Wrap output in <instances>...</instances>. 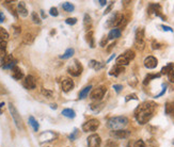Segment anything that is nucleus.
<instances>
[{
	"label": "nucleus",
	"instance_id": "79ce46f5",
	"mask_svg": "<svg viewBox=\"0 0 174 147\" xmlns=\"http://www.w3.org/2000/svg\"><path fill=\"white\" fill-rule=\"evenodd\" d=\"M42 94L44 95V96H46V97H51L53 96V92L51 91H48V90H45V89H43L42 90Z\"/></svg>",
	"mask_w": 174,
	"mask_h": 147
},
{
	"label": "nucleus",
	"instance_id": "c756f323",
	"mask_svg": "<svg viewBox=\"0 0 174 147\" xmlns=\"http://www.w3.org/2000/svg\"><path fill=\"white\" fill-rule=\"evenodd\" d=\"M62 8H63V10H65L66 12H73L74 10H75V7H74V4H72L71 2H63L62 3Z\"/></svg>",
	"mask_w": 174,
	"mask_h": 147
},
{
	"label": "nucleus",
	"instance_id": "4be33fe9",
	"mask_svg": "<svg viewBox=\"0 0 174 147\" xmlns=\"http://www.w3.org/2000/svg\"><path fill=\"white\" fill-rule=\"evenodd\" d=\"M173 68H174V63H169L168 65H166L165 67L161 68L160 75H169L171 72H173Z\"/></svg>",
	"mask_w": 174,
	"mask_h": 147
},
{
	"label": "nucleus",
	"instance_id": "72a5a7b5",
	"mask_svg": "<svg viewBox=\"0 0 174 147\" xmlns=\"http://www.w3.org/2000/svg\"><path fill=\"white\" fill-rule=\"evenodd\" d=\"M124 56H125L129 61H131V60H134L135 59V52L133 51V50H130V49H128V50H126L125 52L123 53Z\"/></svg>",
	"mask_w": 174,
	"mask_h": 147
},
{
	"label": "nucleus",
	"instance_id": "37998d69",
	"mask_svg": "<svg viewBox=\"0 0 174 147\" xmlns=\"http://www.w3.org/2000/svg\"><path fill=\"white\" fill-rule=\"evenodd\" d=\"M113 89H114V91L117 92V94H119V93H121L122 90H123V85H121V84H114Z\"/></svg>",
	"mask_w": 174,
	"mask_h": 147
},
{
	"label": "nucleus",
	"instance_id": "4c0bfd02",
	"mask_svg": "<svg viewBox=\"0 0 174 147\" xmlns=\"http://www.w3.org/2000/svg\"><path fill=\"white\" fill-rule=\"evenodd\" d=\"M131 99H134V100H138V97H137V95L136 94H129V95H127L125 98V101H129V100H131Z\"/></svg>",
	"mask_w": 174,
	"mask_h": 147
},
{
	"label": "nucleus",
	"instance_id": "6ab92c4d",
	"mask_svg": "<svg viewBox=\"0 0 174 147\" xmlns=\"http://www.w3.org/2000/svg\"><path fill=\"white\" fill-rule=\"evenodd\" d=\"M165 112H166L167 115L174 116V101L167 102L166 106H165Z\"/></svg>",
	"mask_w": 174,
	"mask_h": 147
},
{
	"label": "nucleus",
	"instance_id": "a19ab883",
	"mask_svg": "<svg viewBox=\"0 0 174 147\" xmlns=\"http://www.w3.org/2000/svg\"><path fill=\"white\" fill-rule=\"evenodd\" d=\"M160 47H161V44H160V43H158L157 41H153L152 42V48L154 49V50H156V49H159L160 48Z\"/></svg>",
	"mask_w": 174,
	"mask_h": 147
},
{
	"label": "nucleus",
	"instance_id": "473e14b6",
	"mask_svg": "<svg viewBox=\"0 0 174 147\" xmlns=\"http://www.w3.org/2000/svg\"><path fill=\"white\" fill-rule=\"evenodd\" d=\"M31 18H32V21L34 24H41V18L40 16H39V14H37V12H32L31 13Z\"/></svg>",
	"mask_w": 174,
	"mask_h": 147
},
{
	"label": "nucleus",
	"instance_id": "b1692460",
	"mask_svg": "<svg viewBox=\"0 0 174 147\" xmlns=\"http://www.w3.org/2000/svg\"><path fill=\"white\" fill-rule=\"evenodd\" d=\"M62 115L67 117V119H74L76 116V113H75V111L73 109H64L62 111Z\"/></svg>",
	"mask_w": 174,
	"mask_h": 147
},
{
	"label": "nucleus",
	"instance_id": "412c9836",
	"mask_svg": "<svg viewBox=\"0 0 174 147\" xmlns=\"http://www.w3.org/2000/svg\"><path fill=\"white\" fill-rule=\"evenodd\" d=\"M83 24H85V30L90 31V29L92 27V18L89 14H85V18H83Z\"/></svg>",
	"mask_w": 174,
	"mask_h": 147
},
{
	"label": "nucleus",
	"instance_id": "bb28decb",
	"mask_svg": "<svg viewBox=\"0 0 174 147\" xmlns=\"http://www.w3.org/2000/svg\"><path fill=\"white\" fill-rule=\"evenodd\" d=\"M33 40H34V37H33V35L31 33H26L24 35V37H23V43H24L25 45H29V44L32 43Z\"/></svg>",
	"mask_w": 174,
	"mask_h": 147
},
{
	"label": "nucleus",
	"instance_id": "5701e85b",
	"mask_svg": "<svg viewBox=\"0 0 174 147\" xmlns=\"http://www.w3.org/2000/svg\"><path fill=\"white\" fill-rule=\"evenodd\" d=\"M85 40L88 42V44H89L92 48L95 47V43H94V37H93V32L92 31H88V33L85 34Z\"/></svg>",
	"mask_w": 174,
	"mask_h": 147
},
{
	"label": "nucleus",
	"instance_id": "1a4fd4ad",
	"mask_svg": "<svg viewBox=\"0 0 174 147\" xmlns=\"http://www.w3.org/2000/svg\"><path fill=\"white\" fill-rule=\"evenodd\" d=\"M87 142H88V147H99L101 144V139L98 134L93 133L88 138Z\"/></svg>",
	"mask_w": 174,
	"mask_h": 147
},
{
	"label": "nucleus",
	"instance_id": "a18cd8bd",
	"mask_svg": "<svg viewBox=\"0 0 174 147\" xmlns=\"http://www.w3.org/2000/svg\"><path fill=\"white\" fill-rule=\"evenodd\" d=\"M162 86H163V89H162V91H161V92H160V93H159V94H157V95H156V96H155V97H156V98L160 97V96H162V95H163V94H165V93H166L167 84H166V83H163V84H162Z\"/></svg>",
	"mask_w": 174,
	"mask_h": 147
},
{
	"label": "nucleus",
	"instance_id": "ea45409f",
	"mask_svg": "<svg viewBox=\"0 0 174 147\" xmlns=\"http://www.w3.org/2000/svg\"><path fill=\"white\" fill-rule=\"evenodd\" d=\"M77 23V18H67L66 21H65V24H71V26H73V24H75Z\"/></svg>",
	"mask_w": 174,
	"mask_h": 147
},
{
	"label": "nucleus",
	"instance_id": "4468645a",
	"mask_svg": "<svg viewBox=\"0 0 174 147\" xmlns=\"http://www.w3.org/2000/svg\"><path fill=\"white\" fill-rule=\"evenodd\" d=\"M12 77L16 80H20L24 78V72L20 70L18 66H14L12 68Z\"/></svg>",
	"mask_w": 174,
	"mask_h": 147
},
{
	"label": "nucleus",
	"instance_id": "f8f14e48",
	"mask_svg": "<svg viewBox=\"0 0 174 147\" xmlns=\"http://www.w3.org/2000/svg\"><path fill=\"white\" fill-rule=\"evenodd\" d=\"M111 135L117 138V139H126L130 135L129 130H125V129H121V130H113L111 131Z\"/></svg>",
	"mask_w": 174,
	"mask_h": 147
},
{
	"label": "nucleus",
	"instance_id": "bf43d9fd",
	"mask_svg": "<svg viewBox=\"0 0 174 147\" xmlns=\"http://www.w3.org/2000/svg\"><path fill=\"white\" fill-rule=\"evenodd\" d=\"M41 14H42V17H43V18H45V14H44V11H41Z\"/></svg>",
	"mask_w": 174,
	"mask_h": 147
},
{
	"label": "nucleus",
	"instance_id": "2eb2a0df",
	"mask_svg": "<svg viewBox=\"0 0 174 147\" xmlns=\"http://www.w3.org/2000/svg\"><path fill=\"white\" fill-rule=\"evenodd\" d=\"M17 12H18V14H19L20 16H23V17L28 16V10H27V8H26L25 2L20 1L19 3L17 4Z\"/></svg>",
	"mask_w": 174,
	"mask_h": 147
},
{
	"label": "nucleus",
	"instance_id": "dca6fc26",
	"mask_svg": "<svg viewBox=\"0 0 174 147\" xmlns=\"http://www.w3.org/2000/svg\"><path fill=\"white\" fill-rule=\"evenodd\" d=\"M124 70H125V67H124V66H120V65H117V64H115V65L111 68V70L109 72V74L111 75V76L117 77V76H119L121 73H123Z\"/></svg>",
	"mask_w": 174,
	"mask_h": 147
},
{
	"label": "nucleus",
	"instance_id": "a878e982",
	"mask_svg": "<svg viewBox=\"0 0 174 147\" xmlns=\"http://www.w3.org/2000/svg\"><path fill=\"white\" fill-rule=\"evenodd\" d=\"M7 56V42H0V59L2 60Z\"/></svg>",
	"mask_w": 174,
	"mask_h": 147
},
{
	"label": "nucleus",
	"instance_id": "c85d7f7f",
	"mask_svg": "<svg viewBox=\"0 0 174 147\" xmlns=\"http://www.w3.org/2000/svg\"><path fill=\"white\" fill-rule=\"evenodd\" d=\"M74 53H75V50L73 48H69L65 50V52L61 56V59H69V58H72L74 56Z\"/></svg>",
	"mask_w": 174,
	"mask_h": 147
},
{
	"label": "nucleus",
	"instance_id": "39448f33",
	"mask_svg": "<svg viewBox=\"0 0 174 147\" xmlns=\"http://www.w3.org/2000/svg\"><path fill=\"white\" fill-rule=\"evenodd\" d=\"M135 37H136V47L139 50H142L144 48V28H141V27L138 28L136 30Z\"/></svg>",
	"mask_w": 174,
	"mask_h": 147
},
{
	"label": "nucleus",
	"instance_id": "e433bc0d",
	"mask_svg": "<svg viewBox=\"0 0 174 147\" xmlns=\"http://www.w3.org/2000/svg\"><path fill=\"white\" fill-rule=\"evenodd\" d=\"M106 146L107 147H117V143L113 140H108L107 143H106Z\"/></svg>",
	"mask_w": 174,
	"mask_h": 147
},
{
	"label": "nucleus",
	"instance_id": "20e7f679",
	"mask_svg": "<svg viewBox=\"0 0 174 147\" xmlns=\"http://www.w3.org/2000/svg\"><path fill=\"white\" fill-rule=\"evenodd\" d=\"M106 92H107V89H106V86L101 85V86H97L96 89H94L92 91V93L90 95V98H91V100H93V101H99L103 99V97L105 96Z\"/></svg>",
	"mask_w": 174,
	"mask_h": 147
},
{
	"label": "nucleus",
	"instance_id": "a211bd4d",
	"mask_svg": "<svg viewBox=\"0 0 174 147\" xmlns=\"http://www.w3.org/2000/svg\"><path fill=\"white\" fill-rule=\"evenodd\" d=\"M129 62L130 61L125 57V56H124V54H121V56H119V57L117 58L115 63H117V65L124 66V67H125L126 65H128V64H129Z\"/></svg>",
	"mask_w": 174,
	"mask_h": 147
},
{
	"label": "nucleus",
	"instance_id": "0eeeda50",
	"mask_svg": "<svg viewBox=\"0 0 174 147\" xmlns=\"http://www.w3.org/2000/svg\"><path fill=\"white\" fill-rule=\"evenodd\" d=\"M99 126V122L96 119H89L82 125V130L85 132H93V131L97 130V128Z\"/></svg>",
	"mask_w": 174,
	"mask_h": 147
},
{
	"label": "nucleus",
	"instance_id": "cd10ccee",
	"mask_svg": "<svg viewBox=\"0 0 174 147\" xmlns=\"http://www.w3.org/2000/svg\"><path fill=\"white\" fill-rule=\"evenodd\" d=\"M8 38H9L8 31L2 28V27H0V42H7Z\"/></svg>",
	"mask_w": 174,
	"mask_h": 147
},
{
	"label": "nucleus",
	"instance_id": "8fccbe9b",
	"mask_svg": "<svg viewBox=\"0 0 174 147\" xmlns=\"http://www.w3.org/2000/svg\"><path fill=\"white\" fill-rule=\"evenodd\" d=\"M103 67H104V64H101V63H99V62H97L96 65H95V67H94V70H99L101 68H103Z\"/></svg>",
	"mask_w": 174,
	"mask_h": 147
},
{
	"label": "nucleus",
	"instance_id": "aec40b11",
	"mask_svg": "<svg viewBox=\"0 0 174 147\" xmlns=\"http://www.w3.org/2000/svg\"><path fill=\"white\" fill-rule=\"evenodd\" d=\"M159 77H160V74H149V75H146V77L144 78L143 84H144V85H147L152 80H154V79L159 78Z\"/></svg>",
	"mask_w": 174,
	"mask_h": 147
},
{
	"label": "nucleus",
	"instance_id": "393cba45",
	"mask_svg": "<svg viewBox=\"0 0 174 147\" xmlns=\"http://www.w3.org/2000/svg\"><path fill=\"white\" fill-rule=\"evenodd\" d=\"M91 89H92V85H88L85 86V89H82L80 91V93H79V99H83V98L87 97L90 92H91Z\"/></svg>",
	"mask_w": 174,
	"mask_h": 147
},
{
	"label": "nucleus",
	"instance_id": "c03bdc74",
	"mask_svg": "<svg viewBox=\"0 0 174 147\" xmlns=\"http://www.w3.org/2000/svg\"><path fill=\"white\" fill-rule=\"evenodd\" d=\"M14 66H16V61H13L12 63H10L8 65L2 66V68H4V70H10V68H13Z\"/></svg>",
	"mask_w": 174,
	"mask_h": 147
},
{
	"label": "nucleus",
	"instance_id": "ddd939ff",
	"mask_svg": "<svg viewBox=\"0 0 174 147\" xmlns=\"http://www.w3.org/2000/svg\"><path fill=\"white\" fill-rule=\"evenodd\" d=\"M61 86H62L63 92H69L74 87V81L71 78H65L61 83Z\"/></svg>",
	"mask_w": 174,
	"mask_h": 147
},
{
	"label": "nucleus",
	"instance_id": "f257e3e1",
	"mask_svg": "<svg viewBox=\"0 0 174 147\" xmlns=\"http://www.w3.org/2000/svg\"><path fill=\"white\" fill-rule=\"evenodd\" d=\"M156 108H157V103L153 101L143 102L141 105H139L135 111V119L140 125H145L153 117Z\"/></svg>",
	"mask_w": 174,
	"mask_h": 147
},
{
	"label": "nucleus",
	"instance_id": "6e6d98bb",
	"mask_svg": "<svg viewBox=\"0 0 174 147\" xmlns=\"http://www.w3.org/2000/svg\"><path fill=\"white\" fill-rule=\"evenodd\" d=\"M114 57H115V56H114V54H111V57H110L109 59H108V60H107V62H106V63H109V62L111 61V60H112V59H113Z\"/></svg>",
	"mask_w": 174,
	"mask_h": 147
},
{
	"label": "nucleus",
	"instance_id": "49530a36",
	"mask_svg": "<svg viewBox=\"0 0 174 147\" xmlns=\"http://www.w3.org/2000/svg\"><path fill=\"white\" fill-rule=\"evenodd\" d=\"M160 27H161V29L163 30V31H169V32H173V29L171 28V27H168V26H165V24H161Z\"/></svg>",
	"mask_w": 174,
	"mask_h": 147
},
{
	"label": "nucleus",
	"instance_id": "7c9ffc66",
	"mask_svg": "<svg viewBox=\"0 0 174 147\" xmlns=\"http://www.w3.org/2000/svg\"><path fill=\"white\" fill-rule=\"evenodd\" d=\"M1 61H2V66H5V65H8V64H10V63H12L13 61H15V60L13 59L12 54H7Z\"/></svg>",
	"mask_w": 174,
	"mask_h": 147
},
{
	"label": "nucleus",
	"instance_id": "680f3d73",
	"mask_svg": "<svg viewBox=\"0 0 174 147\" xmlns=\"http://www.w3.org/2000/svg\"><path fill=\"white\" fill-rule=\"evenodd\" d=\"M172 144H173V145H174V140H173V141H172Z\"/></svg>",
	"mask_w": 174,
	"mask_h": 147
},
{
	"label": "nucleus",
	"instance_id": "3c124183",
	"mask_svg": "<svg viewBox=\"0 0 174 147\" xmlns=\"http://www.w3.org/2000/svg\"><path fill=\"white\" fill-rule=\"evenodd\" d=\"M96 63H97V62L95 61V60H92V61H90L89 66H90V67H92V68H94V67H95V65H96Z\"/></svg>",
	"mask_w": 174,
	"mask_h": 147
},
{
	"label": "nucleus",
	"instance_id": "e2e57ef3",
	"mask_svg": "<svg viewBox=\"0 0 174 147\" xmlns=\"http://www.w3.org/2000/svg\"><path fill=\"white\" fill-rule=\"evenodd\" d=\"M0 114H1V110H0Z\"/></svg>",
	"mask_w": 174,
	"mask_h": 147
},
{
	"label": "nucleus",
	"instance_id": "f3484780",
	"mask_svg": "<svg viewBox=\"0 0 174 147\" xmlns=\"http://www.w3.org/2000/svg\"><path fill=\"white\" fill-rule=\"evenodd\" d=\"M122 31L121 29L119 28H113L112 30H110L109 34H108V40H115V38H119L121 36Z\"/></svg>",
	"mask_w": 174,
	"mask_h": 147
},
{
	"label": "nucleus",
	"instance_id": "f704fd0d",
	"mask_svg": "<svg viewBox=\"0 0 174 147\" xmlns=\"http://www.w3.org/2000/svg\"><path fill=\"white\" fill-rule=\"evenodd\" d=\"M134 147H146L145 143H144V141L143 140H138L135 142V145Z\"/></svg>",
	"mask_w": 174,
	"mask_h": 147
},
{
	"label": "nucleus",
	"instance_id": "de8ad7c7",
	"mask_svg": "<svg viewBox=\"0 0 174 147\" xmlns=\"http://www.w3.org/2000/svg\"><path fill=\"white\" fill-rule=\"evenodd\" d=\"M168 79H169V81H170L171 83H174V70L171 72V73L168 75Z\"/></svg>",
	"mask_w": 174,
	"mask_h": 147
},
{
	"label": "nucleus",
	"instance_id": "864d4df0",
	"mask_svg": "<svg viewBox=\"0 0 174 147\" xmlns=\"http://www.w3.org/2000/svg\"><path fill=\"white\" fill-rule=\"evenodd\" d=\"M4 19H5V16H4V14L2 12H0V24H1V23H3Z\"/></svg>",
	"mask_w": 174,
	"mask_h": 147
},
{
	"label": "nucleus",
	"instance_id": "423d86ee",
	"mask_svg": "<svg viewBox=\"0 0 174 147\" xmlns=\"http://www.w3.org/2000/svg\"><path fill=\"white\" fill-rule=\"evenodd\" d=\"M82 70H83V67H82V65H81L80 62L78 61V60H74L73 64L69 65V68H67L69 74L74 76V77H78L82 73Z\"/></svg>",
	"mask_w": 174,
	"mask_h": 147
},
{
	"label": "nucleus",
	"instance_id": "2f4dec72",
	"mask_svg": "<svg viewBox=\"0 0 174 147\" xmlns=\"http://www.w3.org/2000/svg\"><path fill=\"white\" fill-rule=\"evenodd\" d=\"M29 124L32 126L33 130L35 131V132L39 130V127H40V126H39V122H37V119H34L33 116H30V117H29Z\"/></svg>",
	"mask_w": 174,
	"mask_h": 147
},
{
	"label": "nucleus",
	"instance_id": "09e8293b",
	"mask_svg": "<svg viewBox=\"0 0 174 147\" xmlns=\"http://www.w3.org/2000/svg\"><path fill=\"white\" fill-rule=\"evenodd\" d=\"M107 43H108V37L104 36V37H103V40H101V46H103V47H104V46H106V44H107Z\"/></svg>",
	"mask_w": 174,
	"mask_h": 147
},
{
	"label": "nucleus",
	"instance_id": "c9c22d12",
	"mask_svg": "<svg viewBox=\"0 0 174 147\" xmlns=\"http://www.w3.org/2000/svg\"><path fill=\"white\" fill-rule=\"evenodd\" d=\"M78 138V129H74V131L72 132V134H69V140L74 141Z\"/></svg>",
	"mask_w": 174,
	"mask_h": 147
},
{
	"label": "nucleus",
	"instance_id": "052dcab7",
	"mask_svg": "<svg viewBox=\"0 0 174 147\" xmlns=\"http://www.w3.org/2000/svg\"><path fill=\"white\" fill-rule=\"evenodd\" d=\"M3 106H4V102H0V109H1Z\"/></svg>",
	"mask_w": 174,
	"mask_h": 147
},
{
	"label": "nucleus",
	"instance_id": "603ef678",
	"mask_svg": "<svg viewBox=\"0 0 174 147\" xmlns=\"http://www.w3.org/2000/svg\"><path fill=\"white\" fill-rule=\"evenodd\" d=\"M112 7H113V2H111V3H110V5H109V7H108V8H107V10H106L105 14H108V13H109L110 11H111V9H112Z\"/></svg>",
	"mask_w": 174,
	"mask_h": 147
},
{
	"label": "nucleus",
	"instance_id": "13d9d810",
	"mask_svg": "<svg viewBox=\"0 0 174 147\" xmlns=\"http://www.w3.org/2000/svg\"><path fill=\"white\" fill-rule=\"evenodd\" d=\"M99 3H101V5H105L107 3V1L106 0H101V1H99Z\"/></svg>",
	"mask_w": 174,
	"mask_h": 147
},
{
	"label": "nucleus",
	"instance_id": "9d476101",
	"mask_svg": "<svg viewBox=\"0 0 174 147\" xmlns=\"http://www.w3.org/2000/svg\"><path fill=\"white\" fill-rule=\"evenodd\" d=\"M23 85H24L27 90H33V89L37 87V80H35V78L33 77V76L29 75V76H27V77L24 79Z\"/></svg>",
	"mask_w": 174,
	"mask_h": 147
},
{
	"label": "nucleus",
	"instance_id": "5fc2aeb1",
	"mask_svg": "<svg viewBox=\"0 0 174 147\" xmlns=\"http://www.w3.org/2000/svg\"><path fill=\"white\" fill-rule=\"evenodd\" d=\"M13 29L15 30V32H16V34H18V33L20 32V28H19V27H16V26H13Z\"/></svg>",
	"mask_w": 174,
	"mask_h": 147
},
{
	"label": "nucleus",
	"instance_id": "7ed1b4c3",
	"mask_svg": "<svg viewBox=\"0 0 174 147\" xmlns=\"http://www.w3.org/2000/svg\"><path fill=\"white\" fill-rule=\"evenodd\" d=\"M8 106H9V111H10V113L12 115V119L13 121H14V122H15V125H16L17 129H18V130H21L24 126H23V119L20 117V114L18 113L17 109L15 108V106L13 105L12 102H10Z\"/></svg>",
	"mask_w": 174,
	"mask_h": 147
},
{
	"label": "nucleus",
	"instance_id": "4d7b16f0",
	"mask_svg": "<svg viewBox=\"0 0 174 147\" xmlns=\"http://www.w3.org/2000/svg\"><path fill=\"white\" fill-rule=\"evenodd\" d=\"M50 108H51V109H53V110H56V109H57V105L53 103V105H50Z\"/></svg>",
	"mask_w": 174,
	"mask_h": 147
},
{
	"label": "nucleus",
	"instance_id": "9b49d317",
	"mask_svg": "<svg viewBox=\"0 0 174 147\" xmlns=\"http://www.w3.org/2000/svg\"><path fill=\"white\" fill-rule=\"evenodd\" d=\"M158 65V61L157 59L153 56H150V57H147L144 60V66H145L146 68H149V70H154L156 68Z\"/></svg>",
	"mask_w": 174,
	"mask_h": 147
},
{
	"label": "nucleus",
	"instance_id": "6e6552de",
	"mask_svg": "<svg viewBox=\"0 0 174 147\" xmlns=\"http://www.w3.org/2000/svg\"><path fill=\"white\" fill-rule=\"evenodd\" d=\"M149 14H154L156 16H159L163 21H166V16H163L161 14V5L159 3H151L149 5Z\"/></svg>",
	"mask_w": 174,
	"mask_h": 147
},
{
	"label": "nucleus",
	"instance_id": "f03ea898",
	"mask_svg": "<svg viewBox=\"0 0 174 147\" xmlns=\"http://www.w3.org/2000/svg\"><path fill=\"white\" fill-rule=\"evenodd\" d=\"M128 122H129V121L126 116H114V117H111L110 119H108L107 127L110 128L112 131L121 130L128 125Z\"/></svg>",
	"mask_w": 174,
	"mask_h": 147
},
{
	"label": "nucleus",
	"instance_id": "58836bf2",
	"mask_svg": "<svg viewBox=\"0 0 174 147\" xmlns=\"http://www.w3.org/2000/svg\"><path fill=\"white\" fill-rule=\"evenodd\" d=\"M49 14L51 15V16H58L59 15V12H58V9L57 8H51L49 10Z\"/></svg>",
	"mask_w": 174,
	"mask_h": 147
}]
</instances>
